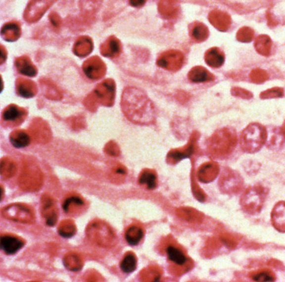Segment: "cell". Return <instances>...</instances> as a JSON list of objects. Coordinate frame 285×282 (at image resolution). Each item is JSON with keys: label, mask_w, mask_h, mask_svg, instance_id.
Instances as JSON below:
<instances>
[{"label": "cell", "mask_w": 285, "mask_h": 282, "mask_svg": "<svg viewBox=\"0 0 285 282\" xmlns=\"http://www.w3.org/2000/svg\"><path fill=\"white\" fill-rule=\"evenodd\" d=\"M121 107L127 118L136 123H151L155 119V108L152 102L139 89H126L122 96Z\"/></svg>", "instance_id": "cell-1"}, {"label": "cell", "mask_w": 285, "mask_h": 282, "mask_svg": "<svg viewBox=\"0 0 285 282\" xmlns=\"http://www.w3.org/2000/svg\"><path fill=\"white\" fill-rule=\"evenodd\" d=\"M237 143V135L234 129L222 128L207 141V152L213 158L224 159L234 152Z\"/></svg>", "instance_id": "cell-2"}, {"label": "cell", "mask_w": 285, "mask_h": 282, "mask_svg": "<svg viewBox=\"0 0 285 282\" xmlns=\"http://www.w3.org/2000/svg\"><path fill=\"white\" fill-rule=\"evenodd\" d=\"M268 132L259 123H251L240 136V146L244 153H255L266 143Z\"/></svg>", "instance_id": "cell-3"}, {"label": "cell", "mask_w": 285, "mask_h": 282, "mask_svg": "<svg viewBox=\"0 0 285 282\" xmlns=\"http://www.w3.org/2000/svg\"><path fill=\"white\" fill-rule=\"evenodd\" d=\"M269 190L264 186H251L245 189L240 198L242 210L248 215H258L261 211Z\"/></svg>", "instance_id": "cell-4"}, {"label": "cell", "mask_w": 285, "mask_h": 282, "mask_svg": "<svg viewBox=\"0 0 285 282\" xmlns=\"http://www.w3.org/2000/svg\"><path fill=\"white\" fill-rule=\"evenodd\" d=\"M218 186L224 194H237L243 188V179L238 172L226 169L221 173Z\"/></svg>", "instance_id": "cell-5"}, {"label": "cell", "mask_w": 285, "mask_h": 282, "mask_svg": "<svg viewBox=\"0 0 285 282\" xmlns=\"http://www.w3.org/2000/svg\"><path fill=\"white\" fill-rule=\"evenodd\" d=\"M184 63V55L177 50H170L163 52L156 60L159 67L170 71H178Z\"/></svg>", "instance_id": "cell-6"}, {"label": "cell", "mask_w": 285, "mask_h": 282, "mask_svg": "<svg viewBox=\"0 0 285 282\" xmlns=\"http://www.w3.org/2000/svg\"><path fill=\"white\" fill-rule=\"evenodd\" d=\"M116 84L111 79H107L99 84L95 89L93 95L99 102L106 106H111L115 99Z\"/></svg>", "instance_id": "cell-7"}, {"label": "cell", "mask_w": 285, "mask_h": 282, "mask_svg": "<svg viewBox=\"0 0 285 282\" xmlns=\"http://www.w3.org/2000/svg\"><path fill=\"white\" fill-rule=\"evenodd\" d=\"M54 1L55 0H33L26 8L24 19L30 23L38 21Z\"/></svg>", "instance_id": "cell-8"}, {"label": "cell", "mask_w": 285, "mask_h": 282, "mask_svg": "<svg viewBox=\"0 0 285 282\" xmlns=\"http://www.w3.org/2000/svg\"><path fill=\"white\" fill-rule=\"evenodd\" d=\"M82 68L86 76L92 80L102 78L106 73L105 63L98 56L91 57L86 60Z\"/></svg>", "instance_id": "cell-9"}, {"label": "cell", "mask_w": 285, "mask_h": 282, "mask_svg": "<svg viewBox=\"0 0 285 282\" xmlns=\"http://www.w3.org/2000/svg\"><path fill=\"white\" fill-rule=\"evenodd\" d=\"M208 20L213 27L221 32H226L232 24L230 15L224 11L214 9L208 14Z\"/></svg>", "instance_id": "cell-10"}, {"label": "cell", "mask_w": 285, "mask_h": 282, "mask_svg": "<svg viewBox=\"0 0 285 282\" xmlns=\"http://www.w3.org/2000/svg\"><path fill=\"white\" fill-rule=\"evenodd\" d=\"M271 223L277 231L285 233V201L275 204L271 212Z\"/></svg>", "instance_id": "cell-11"}, {"label": "cell", "mask_w": 285, "mask_h": 282, "mask_svg": "<svg viewBox=\"0 0 285 282\" xmlns=\"http://www.w3.org/2000/svg\"><path fill=\"white\" fill-rule=\"evenodd\" d=\"M219 165L216 162H208L202 164L198 171V179L202 183L213 182L218 177Z\"/></svg>", "instance_id": "cell-12"}, {"label": "cell", "mask_w": 285, "mask_h": 282, "mask_svg": "<svg viewBox=\"0 0 285 282\" xmlns=\"http://www.w3.org/2000/svg\"><path fill=\"white\" fill-rule=\"evenodd\" d=\"M268 137H267V148L269 149H280L285 145V136L281 127H272L267 129Z\"/></svg>", "instance_id": "cell-13"}, {"label": "cell", "mask_w": 285, "mask_h": 282, "mask_svg": "<svg viewBox=\"0 0 285 282\" xmlns=\"http://www.w3.org/2000/svg\"><path fill=\"white\" fill-rule=\"evenodd\" d=\"M178 0H160L158 4L159 13L165 19H173L179 12Z\"/></svg>", "instance_id": "cell-14"}, {"label": "cell", "mask_w": 285, "mask_h": 282, "mask_svg": "<svg viewBox=\"0 0 285 282\" xmlns=\"http://www.w3.org/2000/svg\"><path fill=\"white\" fill-rule=\"evenodd\" d=\"M100 51L101 55L105 57L112 58L118 56L121 51V42L118 39L111 36L100 46Z\"/></svg>", "instance_id": "cell-15"}, {"label": "cell", "mask_w": 285, "mask_h": 282, "mask_svg": "<svg viewBox=\"0 0 285 282\" xmlns=\"http://www.w3.org/2000/svg\"><path fill=\"white\" fill-rule=\"evenodd\" d=\"M205 62L212 68H219L224 65L225 56L220 49L217 47L209 49L206 51L204 56Z\"/></svg>", "instance_id": "cell-16"}, {"label": "cell", "mask_w": 285, "mask_h": 282, "mask_svg": "<svg viewBox=\"0 0 285 282\" xmlns=\"http://www.w3.org/2000/svg\"><path fill=\"white\" fill-rule=\"evenodd\" d=\"M1 249L7 254V255H14L18 252L23 246L24 243L21 239H18L17 237L11 236V235H4L1 237Z\"/></svg>", "instance_id": "cell-17"}, {"label": "cell", "mask_w": 285, "mask_h": 282, "mask_svg": "<svg viewBox=\"0 0 285 282\" xmlns=\"http://www.w3.org/2000/svg\"><path fill=\"white\" fill-rule=\"evenodd\" d=\"M189 81L193 83H204L214 80V75L202 66H195L189 72Z\"/></svg>", "instance_id": "cell-18"}, {"label": "cell", "mask_w": 285, "mask_h": 282, "mask_svg": "<svg viewBox=\"0 0 285 282\" xmlns=\"http://www.w3.org/2000/svg\"><path fill=\"white\" fill-rule=\"evenodd\" d=\"M196 132L191 136L190 142L189 144L186 146L185 148H182V149H178V150H173L170 152L169 157L170 159L172 160H175L176 162H178L182 159H186V158H189L191 156V154L194 153L195 148H196Z\"/></svg>", "instance_id": "cell-19"}, {"label": "cell", "mask_w": 285, "mask_h": 282, "mask_svg": "<svg viewBox=\"0 0 285 282\" xmlns=\"http://www.w3.org/2000/svg\"><path fill=\"white\" fill-rule=\"evenodd\" d=\"M93 42L88 36H81L76 41L73 47V52L79 57H86L92 53Z\"/></svg>", "instance_id": "cell-20"}, {"label": "cell", "mask_w": 285, "mask_h": 282, "mask_svg": "<svg viewBox=\"0 0 285 282\" xmlns=\"http://www.w3.org/2000/svg\"><path fill=\"white\" fill-rule=\"evenodd\" d=\"M18 94L25 98H30L37 93V86L35 82L25 78H19L16 81Z\"/></svg>", "instance_id": "cell-21"}, {"label": "cell", "mask_w": 285, "mask_h": 282, "mask_svg": "<svg viewBox=\"0 0 285 282\" xmlns=\"http://www.w3.org/2000/svg\"><path fill=\"white\" fill-rule=\"evenodd\" d=\"M15 66L17 70L22 75L34 77L37 75V69L33 65L30 58L27 56H21L17 58L15 60Z\"/></svg>", "instance_id": "cell-22"}, {"label": "cell", "mask_w": 285, "mask_h": 282, "mask_svg": "<svg viewBox=\"0 0 285 282\" xmlns=\"http://www.w3.org/2000/svg\"><path fill=\"white\" fill-rule=\"evenodd\" d=\"M1 35L3 40L8 42L16 41L21 35V29L17 23L11 22L5 24L1 30Z\"/></svg>", "instance_id": "cell-23"}, {"label": "cell", "mask_w": 285, "mask_h": 282, "mask_svg": "<svg viewBox=\"0 0 285 282\" xmlns=\"http://www.w3.org/2000/svg\"><path fill=\"white\" fill-rule=\"evenodd\" d=\"M254 47L258 54L263 56H269L271 53L272 40L269 35H258L254 42Z\"/></svg>", "instance_id": "cell-24"}, {"label": "cell", "mask_w": 285, "mask_h": 282, "mask_svg": "<svg viewBox=\"0 0 285 282\" xmlns=\"http://www.w3.org/2000/svg\"><path fill=\"white\" fill-rule=\"evenodd\" d=\"M25 114H26L25 111L17 107L16 105L8 106V108H6L5 110L3 111V121H7V122L21 121Z\"/></svg>", "instance_id": "cell-25"}, {"label": "cell", "mask_w": 285, "mask_h": 282, "mask_svg": "<svg viewBox=\"0 0 285 282\" xmlns=\"http://www.w3.org/2000/svg\"><path fill=\"white\" fill-rule=\"evenodd\" d=\"M190 35L196 42H203L209 36V30L204 24L196 22L191 24Z\"/></svg>", "instance_id": "cell-26"}, {"label": "cell", "mask_w": 285, "mask_h": 282, "mask_svg": "<svg viewBox=\"0 0 285 282\" xmlns=\"http://www.w3.org/2000/svg\"><path fill=\"white\" fill-rule=\"evenodd\" d=\"M167 254L170 261L178 266H184L188 262V258L183 250L176 246H168L167 248Z\"/></svg>", "instance_id": "cell-27"}, {"label": "cell", "mask_w": 285, "mask_h": 282, "mask_svg": "<svg viewBox=\"0 0 285 282\" xmlns=\"http://www.w3.org/2000/svg\"><path fill=\"white\" fill-rule=\"evenodd\" d=\"M10 142L14 148H23L27 147L30 143V137L24 131H15L10 135Z\"/></svg>", "instance_id": "cell-28"}, {"label": "cell", "mask_w": 285, "mask_h": 282, "mask_svg": "<svg viewBox=\"0 0 285 282\" xmlns=\"http://www.w3.org/2000/svg\"><path fill=\"white\" fill-rule=\"evenodd\" d=\"M143 230L137 226H132L127 230L126 233V239L127 243L131 245H137L142 239Z\"/></svg>", "instance_id": "cell-29"}, {"label": "cell", "mask_w": 285, "mask_h": 282, "mask_svg": "<svg viewBox=\"0 0 285 282\" xmlns=\"http://www.w3.org/2000/svg\"><path fill=\"white\" fill-rule=\"evenodd\" d=\"M137 257L132 253H127L121 261V269L125 273H132L137 268Z\"/></svg>", "instance_id": "cell-30"}, {"label": "cell", "mask_w": 285, "mask_h": 282, "mask_svg": "<svg viewBox=\"0 0 285 282\" xmlns=\"http://www.w3.org/2000/svg\"><path fill=\"white\" fill-rule=\"evenodd\" d=\"M139 183L141 184H145L149 189L156 188V176L153 172L146 170L143 172L139 177Z\"/></svg>", "instance_id": "cell-31"}, {"label": "cell", "mask_w": 285, "mask_h": 282, "mask_svg": "<svg viewBox=\"0 0 285 282\" xmlns=\"http://www.w3.org/2000/svg\"><path fill=\"white\" fill-rule=\"evenodd\" d=\"M254 37V31L249 27H242L238 31L236 38L242 43H249Z\"/></svg>", "instance_id": "cell-32"}, {"label": "cell", "mask_w": 285, "mask_h": 282, "mask_svg": "<svg viewBox=\"0 0 285 282\" xmlns=\"http://www.w3.org/2000/svg\"><path fill=\"white\" fill-rule=\"evenodd\" d=\"M250 79L253 83H264L269 79V74L262 69H253L250 73Z\"/></svg>", "instance_id": "cell-33"}, {"label": "cell", "mask_w": 285, "mask_h": 282, "mask_svg": "<svg viewBox=\"0 0 285 282\" xmlns=\"http://www.w3.org/2000/svg\"><path fill=\"white\" fill-rule=\"evenodd\" d=\"M284 90L280 87H275V88L269 89L265 92H262L260 94L261 99H272V98H280L284 97Z\"/></svg>", "instance_id": "cell-34"}, {"label": "cell", "mask_w": 285, "mask_h": 282, "mask_svg": "<svg viewBox=\"0 0 285 282\" xmlns=\"http://www.w3.org/2000/svg\"><path fill=\"white\" fill-rule=\"evenodd\" d=\"M252 279L256 282H274L275 280V277L274 275L272 274L271 272H258L256 274L253 275Z\"/></svg>", "instance_id": "cell-35"}, {"label": "cell", "mask_w": 285, "mask_h": 282, "mask_svg": "<svg viewBox=\"0 0 285 282\" xmlns=\"http://www.w3.org/2000/svg\"><path fill=\"white\" fill-rule=\"evenodd\" d=\"M231 93L234 97H240L242 99H251L253 97V93L248 92L247 90L240 88V87H233L231 90Z\"/></svg>", "instance_id": "cell-36"}, {"label": "cell", "mask_w": 285, "mask_h": 282, "mask_svg": "<svg viewBox=\"0 0 285 282\" xmlns=\"http://www.w3.org/2000/svg\"><path fill=\"white\" fill-rule=\"evenodd\" d=\"M145 1L146 0H129L130 4L133 7H136V8H139V7L144 5Z\"/></svg>", "instance_id": "cell-37"}, {"label": "cell", "mask_w": 285, "mask_h": 282, "mask_svg": "<svg viewBox=\"0 0 285 282\" xmlns=\"http://www.w3.org/2000/svg\"><path fill=\"white\" fill-rule=\"evenodd\" d=\"M50 21H51L52 24H53V25H54L55 27H58L59 24H60V19H59V17L58 16V14H55V13L50 15Z\"/></svg>", "instance_id": "cell-38"}, {"label": "cell", "mask_w": 285, "mask_h": 282, "mask_svg": "<svg viewBox=\"0 0 285 282\" xmlns=\"http://www.w3.org/2000/svg\"><path fill=\"white\" fill-rule=\"evenodd\" d=\"M267 18H268V23H269V25L270 27H275L278 24V21L275 18L273 17L271 14L268 13L267 14Z\"/></svg>", "instance_id": "cell-39"}, {"label": "cell", "mask_w": 285, "mask_h": 282, "mask_svg": "<svg viewBox=\"0 0 285 282\" xmlns=\"http://www.w3.org/2000/svg\"><path fill=\"white\" fill-rule=\"evenodd\" d=\"M6 56L7 54L5 55V51H4V48H3V46H1V63H3L4 60L6 59Z\"/></svg>", "instance_id": "cell-40"}, {"label": "cell", "mask_w": 285, "mask_h": 282, "mask_svg": "<svg viewBox=\"0 0 285 282\" xmlns=\"http://www.w3.org/2000/svg\"><path fill=\"white\" fill-rule=\"evenodd\" d=\"M281 128H282L283 132H284V134H285V121L284 124H283V126H281Z\"/></svg>", "instance_id": "cell-41"}]
</instances>
